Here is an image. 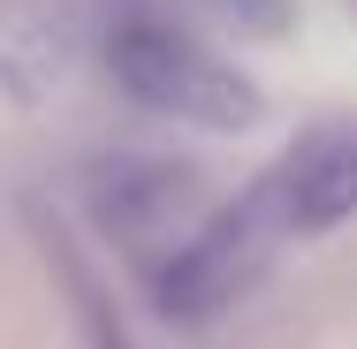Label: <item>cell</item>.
<instances>
[{
	"label": "cell",
	"mask_w": 357,
	"mask_h": 349,
	"mask_svg": "<svg viewBox=\"0 0 357 349\" xmlns=\"http://www.w3.org/2000/svg\"><path fill=\"white\" fill-rule=\"evenodd\" d=\"M107 69H114V84L137 107L198 122V130H251V122H266V91L236 61H220L213 46H198L183 23H167V15H122L114 38H107Z\"/></svg>",
	"instance_id": "6da1fadb"
},
{
	"label": "cell",
	"mask_w": 357,
	"mask_h": 349,
	"mask_svg": "<svg viewBox=\"0 0 357 349\" xmlns=\"http://www.w3.org/2000/svg\"><path fill=\"white\" fill-rule=\"evenodd\" d=\"M274 235H289V198H282V175H259L236 205L206 212L160 258V311L167 319H213L220 304H236L251 288V274L274 251Z\"/></svg>",
	"instance_id": "7a4b0ae2"
},
{
	"label": "cell",
	"mask_w": 357,
	"mask_h": 349,
	"mask_svg": "<svg viewBox=\"0 0 357 349\" xmlns=\"http://www.w3.org/2000/svg\"><path fill=\"white\" fill-rule=\"evenodd\" d=\"M282 198H289V228H335L357 212V130H312L282 167Z\"/></svg>",
	"instance_id": "3957f363"
},
{
	"label": "cell",
	"mask_w": 357,
	"mask_h": 349,
	"mask_svg": "<svg viewBox=\"0 0 357 349\" xmlns=\"http://www.w3.org/2000/svg\"><path fill=\"white\" fill-rule=\"evenodd\" d=\"M76 304H84V334H91V349H130L122 327H107V304L91 296V281H76Z\"/></svg>",
	"instance_id": "277c9868"
}]
</instances>
